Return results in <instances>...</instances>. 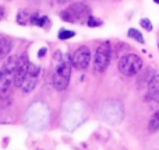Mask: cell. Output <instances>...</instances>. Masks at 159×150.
<instances>
[{"instance_id":"6da1fadb","label":"cell","mask_w":159,"mask_h":150,"mask_svg":"<svg viewBox=\"0 0 159 150\" xmlns=\"http://www.w3.org/2000/svg\"><path fill=\"white\" fill-rule=\"evenodd\" d=\"M56 55L59 56V62L55 67V72H53V87H55L57 91H63L67 89L70 83V76H71V58L70 55H64L61 56L60 52H56Z\"/></svg>"},{"instance_id":"7a4b0ae2","label":"cell","mask_w":159,"mask_h":150,"mask_svg":"<svg viewBox=\"0 0 159 150\" xmlns=\"http://www.w3.org/2000/svg\"><path fill=\"white\" fill-rule=\"evenodd\" d=\"M18 62V56H8L4 62L3 67L0 69V97H7L11 93V89L16 80V66Z\"/></svg>"},{"instance_id":"3957f363","label":"cell","mask_w":159,"mask_h":150,"mask_svg":"<svg viewBox=\"0 0 159 150\" xmlns=\"http://www.w3.org/2000/svg\"><path fill=\"white\" fill-rule=\"evenodd\" d=\"M61 18L71 24H82L87 22V20L91 17V10L84 3H73L66 10L61 11Z\"/></svg>"},{"instance_id":"277c9868","label":"cell","mask_w":159,"mask_h":150,"mask_svg":"<svg viewBox=\"0 0 159 150\" xmlns=\"http://www.w3.org/2000/svg\"><path fill=\"white\" fill-rule=\"evenodd\" d=\"M119 72L124 76H135L143 69V59L135 53H126L119 60Z\"/></svg>"},{"instance_id":"5b68a950","label":"cell","mask_w":159,"mask_h":150,"mask_svg":"<svg viewBox=\"0 0 159 150\" xmlns=\"http://www.w3.org/2000/svg\"><path fill=\"white\" fill-rule=\"evenodd\" d=\"M48 118H49V111L48 107L42 103L34 104L30 108L27 114V123L31 128L39 129L42 126H45V123H48Z\"/></svg>"},{"instance_id":"8992f818","label":"cell","mask_w":159,"mask_h":150,"mask_svg":"<svg viewBox=\"0 0 159 150\" xmlns=\"http://www.w3.org/2000/svg\"><path fill=\"white\" fill-rule=\"evenodd\" d=\"M110 58H112V46L107 42L101 44L96 48L95 58H93V70L96 73H103L109 66Z\"/></svg>"},{"instance_id":"52a82bcc","label":"cell","mask_w":159,"mask_h":150,"mask_svg":"<svg viewBox=\"0 0 159 150\" xmlns=\"http://www.w3.org/2000/svg\"><path fill=\"white\" fill-rule=\"evenodd\" d=\"M39 75H41V67H39L38 65L30 62L28 66H27V70H25L24 79H22L21 84H20V87L22 89V91L24 93L32 91V90L36 87V84H38Z\"/></svg>"},{"instance_id":"ba28073f","label":"cell","mask_w":159,"mask_h":150,"mask_svg":"<svg viewBox=\"0 0 159 150\" xmlns=\"http://www.w3.org/2000/svg\"><path fill=\"white\" fill-rule=\"evenodd\" d=\"M102 115L109 122H119L123 117V108L121 104L117 101H107L102 107Z\"/></svg>"},{"instance_id":"9c48e42d","label":"cell","mask_w":159,"mask_h":150,"mask_svg":"<svg viewBox=\"0 0 159 150\" xmlns=\"http://www.w3.org/2000/svg\"><path fill=\"white\" fill-rule=\"evenodd\" d=\"M91 62V51L88 46H80L71 56V63L75 69L78 70H85L89 66Z\"/></svg>"},{"instance_id":"30bf717a","label":"cell","mask_w":159,"mask_h":150,"mask_svg":"<svg viewBox=\"0 0 159 150\" xmlns=\"http://www.w3.org/2000/svg\"><path fill=\"white\" fill-rule=\"evenodd\" d=\"M11 48H13V39L4 34H0V62L7 58Z\"/></svg>"},{"instance_id":"8fae6325","label":"cell","mask_w":159,"mask_h":150,"mask_svg":"<svg viewBox=\"0 0 159 150\" xmlns=\"http://www.w3.org/2000/svg\"><path fill=\"white\" fill-rule=\"evenodd\" d=\"M148 98L159 103V75H155L148 83Z\"/></svg>"},{"instance_id":"7c38bea8","label":"cell","mask_w":159,"mask_h":150,"mask_svg":"<svg viewBox=\"0 0 159 150\" xmlns=\"http://www.w3.org/2000/svg\"><path fill=\"white\" fill-rule=\"evenodd\" d=\"M30 22L32 25H38V27H42V28H46V25H49L50 20L48 16H42V14L39 13H35L31 16L30 18Z\"/></svg>"},{"instance_id":"4fadbf2b","label":"cell","mask_w":159,"mask_h":150,"mask_svg":"<svg viewBox=\"0 0 159 150\" xmlns=\"http://www.w3.org/2000/svg\"><path fill=\"white\" fill-rule=\"evenodd\" d=\"M148 131L151 132V133H155V132L159 131V111H157L151 117L149 123H148Z\"/></svg>"},{"instance_id":"5bb4252c","label":"cell","mask_w":159,"mask_h":150,"mask_svg":"<svg viewBox=\"0 0 159 150\" xmlns=\"http://www.w3.org/2000/svg\"><path fill=\"white\" fill-rule=\"evenodd\" d=\"M30 18H31V14L28 13V10H20L18 14H17V22H18L20 25L28 24Z\"/></svg>"},{"instance_id":"9a60e30c","label":"cell","mask_w":159,"mask_h":150,"mask_svg":"<svg viewBox=\"0 0 159 150\" xmlns=\"http://www.w3.org/2000/svg\"><path fill=\"white\" fill-rule=\"evenodd\" d=\"M129 36H130V38H133V39H135V41L140 42V44H144L143 34H141L138 30H135V28H130V30H129Z\"/></svg>"},{"instance_id":"2e32d148","label":"cell","mask_w":159,"mask_h":150,"mask_svg":"<svg viewBox=\"0 0 159 150\" xmlns=\"http://www.w3.org/2000/svg\"><path fill=\"white\" fill-rule=\"evenodd\" d=\"M75 35L74 31H70V30H60L59 32V39H69V38H73Z\"/></svg>"},{"instance_id":"e0dca14e","label":"cell","mask_w":159,"mask_h":150,"mask_svg":"<svg viewBox=\"0 0 159 150\" xmlns=\"http://www.w3.org/2000/svg\"><path fill=\"white\" fill-rule=\"evenodd\" d=\"M87 24H88V27L95 28V27H99V25H102V20H99V18H96V17L91 16L87 20Z\"/></svg>"},{"instance_id":"ac0fdd59","label":"cell","mask_w":159,"mask_h":150,"mask_svg":"<svg viewBox=\"0 0 159 150\" xmlns=\"http://www.w3.org/2000/svg\"><path fill=\"white\" fill-rule=\"evenodd\" d=\"M140 24H141V27L145 28L147 31H152V24H151V21H149V18H141Z\"/></svg>"},{"instance_id":"d6986e66","label":"cell","mask_w":159,"mask_h":150,"mask_svg":"<svg viewBox=\"0 0 159 150\" xmlns=\"http://www.w3.org/2000/svg\"><path fill=\"white\" fill-rule=\"evenodd\" d=\"M46 52H48L46 48H41V49H39V52H38V56H39V58H42V56H43Z\"/></svg>"},{"instance_id":"ffe728a7","label":"cell","mask_w":159,"mask_h":150,"mask_svg":"<svg viewBox=\"0 0 159 150\" xmlns=\"http://www.w3.org/2000/svg\"><path fill=\"white\" fill-rule=\"evenodd\" d=\"M4 8H3V7H0V20H2V18H4Z\"/></svg>"},{"instance_id":"44dd1931","label":"cell","mask_w":159,"mask_h":150,"mask_svg":"<svg viewBox=\"0 0 159 150\" xmlns=\"http://www.w3.org/2000/svg\"><path fill=\"white\" fill-rule=\"evenodd\" d=\"M59 3H66V2H69V0H57Z\"/></svg>"},{"instance_id":"7402d4cb","label":"cell","mask_w":159,"mask_h":150,"mask_svg":"<svg viewBox=\"0 0 159 150\" xmlns=\"http://www.w3.org/2000/svg\"><path fill=\"white\" fill-rule=\"evenodd\" d=\"M154 2H155V3H157V4H159V0H154Z\"/></svg>"},{"instance_id":"603a6c76","label":"cell","mask_w":159,"mask_h":150,"mask_svg":"<svg viewBox=\"0 0 159 150\" xmlns=\"http://www.w3.org/2000/svg\"><path fill=\"white\" fill-rule=\"evenodd\" d=\"M158 49H159V38H158Z\"/></svg>"},{"instance_id":"cb8c5ba5","label":"cell","mask_w":159,"mask_h":150,"mask_svg":"<svg viewBox=\"0 0 159 150\" xmlns=\"http://www.w3.org/2000/svg\"><path fill=\"white\" fill-rule=\"evenodd\" d=\"M116 2H119V0H116Z\"/></svg>"}]
</instances>
